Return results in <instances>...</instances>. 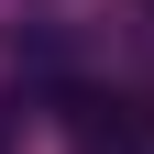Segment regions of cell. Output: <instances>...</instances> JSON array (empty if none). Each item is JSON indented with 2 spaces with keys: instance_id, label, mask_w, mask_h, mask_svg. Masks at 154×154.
I'll use <instances>...</instances> for the list:
<instances>
[{
  "instance_id": "obj_1",
  "label": "cell",
  "mask_w": 154,
  "mask_h": 154,
  "mask_svg": "<svg viewBox=\"0 0 154 154\" xmlns=\"http://www.w3.org/2000/svg\"><path fill=\"white\" fill-rule=\"evenodd\" d=\"M77 154H143L132 99H88V110H77Z\"/></svg>"
}]
</instances>
